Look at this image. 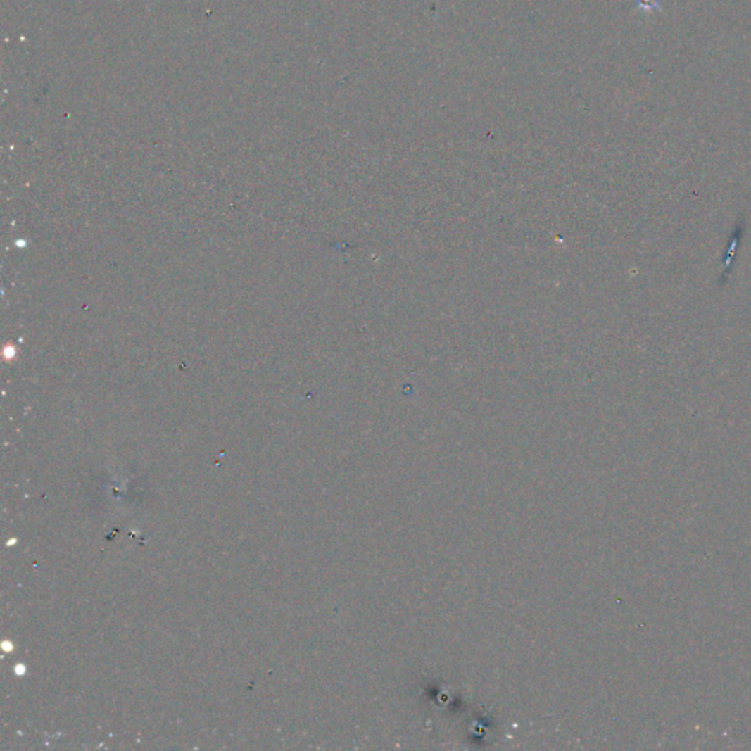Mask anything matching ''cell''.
I'll return each instance as SVG.
<instances>
[{
	"mask_svg": "<svg viewBox=\"0 0 751 751\" xmlns=\"http://www.w3.org/2000/svg\"><path fill=\"white\" fill-rule=\"evenodd\" d=\"M660 4L662 0H637V6L641 8L643 11H659L660 9Z\"/></svg>",
	"mask_w": 751,
	"mask_h": 751,
	"instance_id": "obj_1",
	"label": "cell"
}]
</instances>
